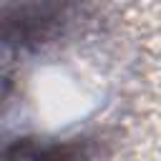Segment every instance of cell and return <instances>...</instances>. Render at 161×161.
Masks as SVG:
<instances>
[{"label":"cell","instance_id":"6da1fadb","mask_svg":"<svg viewBox=\"0 0 161 161\" xmlns=\"http://www.w3.org/2000/svg\"><path fill=\"white\" fill-rule=\"evenodd\" d=\"M78 18V0H8L0 3V45L40 50L60 40Z\"/></svg>","mask_w":161,"mask_h":161},{"label":"cell","instance_id":"7a4b0ae2","mask_svg":"<svg viewBox=\"0 0 161 161\" xmlns=\"http://www.w3.org/2000/svg\"><path fill=\"white\" fill-rule=\"evenodd\" d=\"M88 156V148L83 141H65V138H13L5 146H0V158H78Z\"/></svg>","mask_w":161,"mask_h":161},{"label":"cell","instance_id":"3957f363","mask_svg":"<svg viewBox=\"0 0 161 161\" xmlns=\"http://www.w3.org/2000/svg\"><path fill=\"white\" fill-rule=\"evenodd\" d=\"M15 96V78L5 70H0V113L10 106V98Z\"/></svg>","mask_w":161,"mask_h":161}]
</instances>
